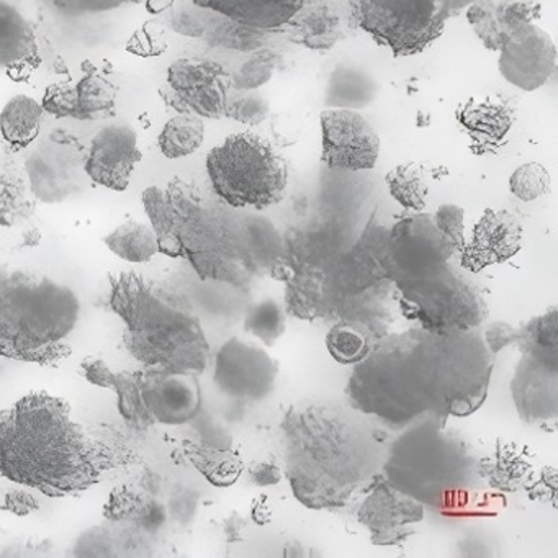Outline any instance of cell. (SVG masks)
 Returning a JSON list of instances; mask_svg holds the SVG:
<instances>
[{
	"label": "cell",
	"mask_w": 558,
	"mask_h": 558,
	"mask_svg": "<svg viewBox=\"0 0 558 558\" xmlns=\"http://www.w3.org/2000/svg\"><path fill=\"white\" fill-rule=\"evenodd\" d=\"M498 53L502 80L522 93L541 89L557 71V48L537 24L509 35Z\"/></svg>",
	"instance_id": "obj_15"
},
{
	"label": "cell",
	"mask_w": 558,
	"mask_h": 558,
	"mask_svg": "<svg viewBox=\"0 0 558 558\" xmlns=\"http://www.w3.org/2000/svg\"><path fill=\"white\" fill-rule=\"evenodd\" d=\"M280 427L286 476L306 508H344L381 469L377 430L352 407L303 401L289 408Z\"/></svg>",
	"instance_id": "obj_3"
},
{
	"label": "cell",
	"mask_w": 558,
	"mask_h": 558,
	"mask_svg": "<svg viewBox=\"0 0 558 558\" xmlns=\"http://www.w3.org/2000/svg\"><path fill=\"white\" fill-rule=\"evenodd\" d=\"M25 169L32 195L44 204H60L73 197L86 178V174L81 175L73 155L58 146L35 149Z\"/></svg>",
	"instance_id": "obj_21"
},
{
	"label": "cell",
	"mask_w": 558,
	"mask_h": 558,
	"mask_svg": "<svg viewBox=\"0 0 558 558\" xmlns=\"http://www.w3.org/2000/svg\"><path fill=\"white\" fill-rule=\"evenodd\" d=\"M269 32L228 21L214 32V44L227 50L257 51L266 47Z\"/></svg>",
	"instance_id": "obj_44"
},
{
	"label": "cell",
	"mask_w": 558,
	"mask_h": 558,
	"mask_svg": "<svg viewBox=\"0 0 558 558\" xmlns=\"http://www.w3.org/2000/svg\"><path fill=\"white\" fill-rule=\"evenodd\" d=\"M123 2H133V4H140V2H146V0H123Z\"/></svg>",
	"instance_id": "obj_56"
},
{
	"label": "cell",
	"mask_w": 558,
	"mask_h": 558,
	"mask_svg": "<svg viewBox=\"0 0 558 558\" xmlns=\"http://www.w3.org/2000/svg\"><path fill=\"white\" fill-rule=\"evenodd\" d=\"M142 159L136 130L129 123H110L94 136L84 159V174L100 187L125 192Z\"/></svg>",
	"instance_id": "obj_16"
},
{
	"label": "cell",
	"mask_w": 558,
	"mask_h": 558,
	"mask_svg": "<svg viewBox=\"0 0 558 558\" xmlns=\"http://www.w3.org/2000/svg\"><path fill=\"white\" fill-rule=\"evenodd\" d=\"M31 191V189H28ZM27 185L12 174H0V225H15L31 217L34 204L28 198Z\"/></svg>",
	"instance_id": "obj_37"
},
{
	"label": "cell",
	"mask_w": 558,
	"mask_h": 558,
	"mask_svg": "<svg viewBox=\"0 0 558 558\" xmlns=\"http://www.w3.org/2000/svg\"><path fill=\"white\" fill-rule=\"evenodd\" d=\"M215 195L240 210L263 211L282 201L289 165L270 140L244 132L228 136L207 156Z\"/></svg>",
	"instance_id": "obj_8"
},
{
	"label": "cell",
	"mask_w": 558,
	"mask_h": 558,
	"mask_svg": "<svg viewBox=\"0 0 558 558\" xmlns=\"http://www.w3.org/2000/svg\"><path fill=\"white\" fill-rule=\"evenodd\" d=\"M51 4L70 14H94V12L119 8L125 2L123 0H51Z\"/></svg>",
	"instance_id": "obj_52"
},
{
	"label": "cell",
	"mask_w": 558,
	"mask_h": 558,
	"mask_svg": "<svg viewBox=\"0 0 558 558\" xmlns=\"http://www.w3.org/2000/svg\"><path fill=\"white\" fill-rule=\"evenodd\" d=\"M41 102L27 94L11 97L0 110V135L15 149L34 145L44 126Z\"/></svg>",
	"instance_id": "obj_26"
},
{
	"label": "cell",
	"mask_w": 558,
	"mask_h": 558,
	"mask_svg": "<svg viewBox=\"0 0 558 558\" xmlns=\"http://www.w3.org/2000/svg\"><path fill=\"white\" fill-rule=\"evenodd\" d=\"M185 456L202 476L217 488H228L243 475L244 462L230 447L204 442L185 444Z\"/></svg>",
	"instance_id": "obj_27"
},
{
	"label": "cell",
	"mask_w": 558,
	"mask_h": 558,
	"mask_svg": "<svg viewBox=\"0 0 558 558\" xmlns=\"http://www.w3.org/2000/svg\"><path fill=\"white\" fill-rule=\"evenodd\" d=\"M151 515L162 519V509L155 502L145 501L142 495L129 486L117 488L106 505V518L110 521H126V519L148 521Z\"/></svg>",
	"instance_id": "obj_40"
},
{
	"label": "cell",
	"mask_w": 558,
	"mask_h": 558,
	"mask_svg": "<svg viewBox=\"0 0 558 558\" xmlns=\"http://www.w3.org/2000/svg\"><path fill=\"white\" fill-rule=\"evenodd\" d=\"M38 57V41L28 19L0 0V70L21 71Z\"/></svg>",
	"instance_id": "obj_25"
},
{
	"label": "cell",
	"mask_w": 558,
	"mask_h": 558,
	"mask_svg": "<svg viewBox=\"0 0 558 558\" xmlns=\"http://www.w3.org/2000/svg\"><path fill=\"white\" fill-rule=\"evenodd\" d=\"M456 9L457 0H351L357 27L397 58L426 51Z\"/></svg>",
	"instance_id": "obj_10"
},
{
	"label": "cell",
	"mask_w": 558,
	"mask_h": 558,
	"mask_svg": "<svg viewBox=\"0 0 558 558\" xmlns=\"http://www.w3.org/2000/svg\"><path fill=\"white\" fill-rule=\"evenodd\" d=\"M41 107L54 117H76V94L66 84L51 86L45 94Z\"/></svg>",
	"instance_id": "obj_47"
},
{
	"label": "cell",
	"mask_w": 558,
	"mask_h": 558,
	"mask_svg": "<svg viewBox=\"0 0 558 558\" xmlns=\"http://www.w3.org/2000/svg\"><path fill=\"white\" fill-rule=\"evenodd\" d=\"M511 391L515 410L525 423H554L558 414V364L522 355Z\"/></svg>",
	"instance_id": "obj_20"
},
{
	"label": "cell",
	"mask_w": 558,
	"mask_h": 558,
	"mask_svg": "<svg viewBox=\"0 0 558 558\" xmlns=\"http://www.w3.org/2000/svg\"><path fill=\"white\" fill-rule=\"evenodd\" d=\"M279 365L259 345L230 339L215 361V384L238 400L260 401L272 395Z\"/></svg>",
	"instance_id": "obj_14"
},
{
	"label": "cell",
	"mask_w": 558,
	"mask_h": 558,
	"mask_svg": "<svg viewBox=\"0 0 558 558\" xmlns=\"http://www.w3.org/2000/svg\"><path fill=\"white\" fill-rule=\"evenodd\" d=\"M246 529V521H244L243 515L238 511L231 512L230 518L225 522V535H227V541L231 542H240L243 541V532Z\"/></svg>",
	"instance_id": "obj_55"
},
{
	"label": "cell",
	"mask_w": 558,
	"mask_h": 558,
	"mask_svg": "<svg viewBox=\"0 0 558 558\" xmlns=\"http://www.w3.org/2000/svg\"><path fill=\"white\" fill-rule=\"evenodd\" d=\"M104 466L99 446L63 398L34 391L0 411V473L9 482L63 498L97 485Z\"/></svg>",
	"instance_id": "obj_4"
},
{
	"label": "cell",
	"mask_w": 558,
	"mask_h": 558,
	"mask_svg": "<svg viewBox=\"0 0 558 558\" xmlns=\"http://www.w3.org/2000/svg\"><path fill=\"white\" fill-rule=\"evenodd\" d=\"M322 161L338 171H371L380 158L377 132L357 110L326 109L319 116Z\"/></svg>",
	"instance_id": "obj_13"
},
{
	"label": "cell",
	"mask_w": 558,
	"mask_h": 558,
	"mask_svg": "<svg viewBox=\"0 0 558 558\" xmlns=\"http://www.w3.org/2000/svg\"><path fill=\"white\" fill-rule=\"evenodd\" d=\"M250 476L251 482L256 486H276L282 482L283 473L277 463L260 460L250 466Z\"/></svg>",
	"instance_id": "obj_53"
},
{
	"label": "cell",
	"mask_w": 558,
	"mask_h": 558,
	"mask_svg": "<svg viewBox=\"0 0 558 558\" xmlns=\"http://www.w3.org/2000/svg\"><path fill=\"white\" fill-rule=\"evenodd\" d=\"M473 447L446 423L423 421L403 429L385 449V478L424 506H442L480 480Z\"/></svg>",
	"instance_id": "obj_7"
},
{
	"label": "cell",
	"mask_w": 558,
	"mask_h": 558,
	"mask_svg": "<svg viewBox=\"0 0 558 558\" xmlns=\"http://www.w3.org/2000/svg\"><path fill=\"white\" fill-rule=\"evenodd\" d=\"M495 355L478 331L436 332L411 328L375 342L355 364L349 407L403 430L423 421L475 413L488 397Z\"/></svg>",
	"instance_id": "obj_1"
},
{
	"label": "cell",
	"mask_w": 558,
	"mask_h": 558,
	"mask_svg": "<svg viewBox=\"0 0 558 558\" xmlns=\"http://www.w3.org/2000/svg\"><path fill=\"white\" fill-rule=\"evenodd\" d=\"M395 286L401 313L417 328L436 332L475 331L488 318L478 283L450 263Z\"/></svg>",
	"instance_id": "obj_9"
},
{
	"label": "cell",
	"mask_w": 558,
	"mask_h": 558,
	"mask_svg": "<svg viewBox=\"0 0 558 558\" xmlns=\"http://www.w3.org/2000/svg\"><path fill=\"white\" fill-rule=\"evenodd\" d=\"M388 192L398 205L408 211H423L429 195V179L424 166L407 162L385 175Z\"/></svg>",
	"instance_id": "obj_33"
},
{
	"label": "cell",
	"mask_w": 558,
	"mask_h": 558,
	"mask_svg": "<svg viewBox=\"0 0 558 558\" xmlns=\"http://www.w3.org/2000/svg\"><path fill=\"white\" fill-rule=\"evenodd\" d=\"M205 123L201 117L178 113L162 126L158 148L168 159H182L194 155L204 145Z\"/></svg>",
	"instance_id": "obj_31"
},
{
	"label": "cell",
	"mask_w": 558,
	"mask_h": 558,
	"mask_svg": "<svg viewBox=\"0 0 558 558\" xmlns=\"http://www.w3.org/2000/svg\"><path fill=\"white\" fill-rule=\"evenodd\" d=\"M542 8L537 0H501L496 2V17L506 38L541 19Z\"/></svg>",
	"instance_id": "obj_45"
},
{
	"label": "cell",
	"mask_w": 558,
	"mask_h": 558,
	"mask_svg": "<svg viewBox=\"0 0 558 558\" xmlns=\"http://www.w3.org/2000/svg\"><path fill=\"white\" fill-rule=\"evenodd\" d=\"M244 329L266 345H272L286 332V313L274 300L257 303L244 319Z\"/></svg>",
	"instance_id": "obj_39"
},
{
	"label": "cell",
	"mask_w": 558,
	"mask_h": 558,
	"mask_svg": "<svg viewBox=\"0 0 558 558\" xmlns=\"http://www.w3.org/2000/svg\"><path fill=\"white\" fill-rule=\"evenodd\" d=\"M522 225L506 210H485L473 228L472 241L460 251V263L469 272L502 264L514 257L522 246Z\"/></svg>",
	"instance_id": "obj_19"
},
{
	"label": "cell",
	"mask_w": 558,
	"mask_h": 558,
	"mask_svg": "<svg viewBox=\"0 0 558 558\" xmlns=\"http://www.w3.org/2000/svg\"><path fill=\"white\" fill-rule=\"evenodd\" d=\"M378 339L380 335L375 332V326L339 319L326 335V349L338 364L355 365L367 357Z\"/></svg>",
	"instance_id": "obj_28"
},
{
	"label": "cell",
	"mask_w": 558,
	"mask_h": 558,
	"mask_svg": "<svg viewBox=\"0 0 558 558\" xmlns=\"http://www.w3.org/2000/svg\"><path fill=\"white\" fill-rule=\"evenodd\" d=\"M81 375L94 387L107 388V390H113L116 387L117 372H113L106 361L94 355L81 362Z\"/></svg>",
	"instance_id": "obj_48"
},
{
	"label": "cell",
	"mask_w": 558,
	"mask_h": 558,
	"mask_svg": "<svg viewBox=\"0 0 558 558\" xmlns=\"http://www.w3.org/2000/svg\"><path fill=\"white\" fill-rule=\"evenodd\" d=\"M466 22L486 50H501L506 35L496 17V0H472L466 9Z\"/></svg>",
	"instance_id": "obj_38"
},
{
	"label": "cell",
	"mask_w": 558,
	"mask_h": 558,
	"mask_svg": "<svg viewBox=\"0 0 558 558\" xmlns=\"http://www.w3.org/2000/svg\"><path fill=\"white\" fill-rule=\"evenodd\" d=\"M168 90L169 102L179 113L220 120L231 93V76L217 61L181 58L169 66Z\"/></svg>",
	"instance_id": "obj_12"
},
{
	"label": "cell",
	"mask_w": 558,
	"mask_h": 558,
	"mask_svg": "<svg viewBox=\"0 0 558 558\" xmlns=\"http://www.w3.org/2000/svg\"><path fill=\"white\" fill-rule=\"evenodd\" d=\"M270 116V106L260 94L254 90H236L228 96L225 117L241 123V125L256 126L266 122Z\"/></svg>",
	"instance_id": "obj_43"
},
{
	"label": "cell",
	"mask_w": 558,
	"mask_h": 558,
	"mask_svg": "<svg viewBox=\"0 0 558 558\" xmlns=\"http://www.w3.org/2000/svg\"><path fill=\"white\" fill-rule=\"evenodd\" d=\"M305 0H194L201 9L259 31L287 27Z\"/></svg>",
	"instance_id": "obj_22"
},
{
	"label": "cell",
	"mask_w": 558,
	"mask_h": 558,
	"mask_svg": "<svg viewBox=\"0 0 558 558\" xmlns=\"http://www.w3.org/2000/svg\"><path fill=\"white\" fill-rule=\"evenodd\" d=\"M518 335L519 329L514 328V326L505 322H496L486 328L485 335H483V341H485L486 348H488V351L492 352L493 355H498L502 349L515 344Z\"/></svg>",
	"instance_id": "obj_51"
},
{
	"label": "cell",
	"mask_w": 558,
	"mask_h": 558,
	"mask_svg": "<svg viewBox=\"0 0 558 558\" xmlns=\"http://www.w3.org/2000/svg\"><path fill=\"white\" fill-rule=\"evenodd\" d=\"M76 119L89 120L116 107L119 89L100 74H89L74 86Z\"/></svg>",
	"instance_id": "obj_35"
},
{
	"label": "cell",
	"mask_w": 558,
	"mask_h": 558,
	"mask_svg": "<svg viewBox=\"0 0 558 558\" xmlns=\"http://www.w3.org/2000/svg\"><path fill=\"white\" fill-rule=\"evenodd\" d=\"M377 84L357 68L341 66L329 77L326 89L328 109L357 110L375 99Z\"/></svg>",
	"instance_id": "obj_30"
},
{
	"label": "cell",
	"mask_w": 558,
	"mask_h": 558,
	"mask_svg": "<svg viewBox=\"0 0 558 558\" xmlns=\"http://www.w3.org/2000/svg\"><path fill=\"white\" fill-rule=\"evenodd\" d=\"M143 207L159 253L189 260L204 280L243 287L282 256L283 238L272 221L221 201L211 204L181 179L146 189Z\"/></svg>",
	"instance_id": "obj_2"
},
{
	"label": "cell",
	"mask_w": 558,
	"mask_h": 558,
	"mask_svg": "<svg viewBox=\"0 0 558 558\" xmlns=\"http://www.w3.org/2000/svg\"><path fill=\"white\" fill-rule=\"evenodd\" d=\"M287 27L296 45L313 51L331 50L345 38L341 14L326 0H305Z\"/></svg>",
	"instance_id": "obj_24"
},
{
	"label": "cell",
	"mask_w": 558,
	"mask_h": 558,
	"mask_svg": "<svg viewBox=\"0 0 558 558\" xmlns=\"http://www.w3.org/2000/svg\"><path fill=\"white\" fill-rule=\"evenodd\" d=\"M107 250L130 264H146L159 254L158 236L151 225L130 220L107 234Z\"/></svg>",
	"instance_id": "obj_29"
},
{
	"label": "cell",
	"mask_w": 558,
	"mask_h": 558,
	"mask_svg": "<svg viewBox=\"0 0 558 558\" xmlns=\"http://www.w3.org/2000/svg\"><path fill=\"white\" fill-rule=\"evenodd\" d=\"M385 254L388 277L397 283L424 276L450 263L456 250L437 230L433 217L411 211L387 230Z\"/></svg>",
	"instance_id": "obj_11"
},
{
	"label": "cell",
	"mask_w": 558,
	"mask_h": 558,
	"mask_svg": "<svg viewBox=\"0 0 558 558\" xmlns=\"http://www.w3.org/2000/svg\"><path fill=\"white\" fill-rule=\"evenodd\" d=\"M437 230L452 244L456 254L465 247V210L456 204H444L433 217Z\"/></svg>",
	"instance_id": "obj_46"
},
{
	"label": "cell",
	"mask_w": 558,
	"mask_h": 558,
	"mask_svg": "<svg viewBox=\"0 0 558 558\" xmlns=\"http://www.w3.org/2000/svg\"><path fill=\"white\" fill-rule=\"evenodd\" d=\"M478 473L480 480L492 488L518 492L527 488L534 478V457L527 446L499 439L493 452L480 459Z\"/></svg>",
	"instance_id": "obj_23"
},
{
	"label": "cell",
	"mask_w": 558,
	"mask_h": 558,
	"mask_svg": "<svg viewBox=\"0 0 558 558\" xmlns=\"http://www.w3.org/2000/svg\"><path fill=\"white\" fill-rule=\"evenodd\" d=\"M423 502L400 492L385 480L374 486L359 508L357 519L371 534V542L381 547L403 544L424 521Z\"/></svg>",
	"instance_id": "obj_17"
},
{
	"label": "cell",
	"mask_w": 558,
	"mask_h": 558,
	"mask_svg": "<svg viewBox=\"0 0 558 558\" xmlns=\"http://www.w3.org/2000/svg\"><path fill=\"white\" fill-rule=\"evenodd\" d=\"M515 344L527 357L558 364V310L551 306L544 315L529 319L519 329Z\"/></svg>",
	"instance_id": "obj_32"
},
{
	"label": "cell",
	"mask_w": 558,
	"mask_h": 558,
	"mask_svg": "<svg viewBox=\"0 0 558 558\" xmlns=\"http://www.w3.org/2000/svg\"><path fill=\"white\" fill-rule=\"evenodd\" d=\"M0 509L15 515H28L40 509V501L31 488H14L0 496Z\"/></svg>",
	"instance_id": "obj_49"
},
{
	"label": "cell",
	"mask_w": 558,
	"mask_h": 558,
	"mask_svg": "<svg viewBox=\"0 0 558 558\" xmlns=\"http://www.w3.org/2000/svg\"><path fill=\"white\" fill-rule=\"evenodd\" d=\"M146 426H181L201 411L202 391L197 375L178 372L138 371Z\"/></svg>",
	"instance_id": "obj_18"
},
{
	"label": "cell",
	"mask_w": 558,
	"mask_h": 558,
	"mask_svg": "<svg viewBox=\"0 0 558 558\" xmlns=\"http://www.w3.org/2000/svg\"><path fill=\"white\" fill-rule=\"evenodd\" d=\"M551 179L545 166L525 162L509 178V191L522 202H534L550 192Z\"/></svg>",
	"instance_id": "obj_41"
},
{
	"label": "cell",
	"mask_w": 558,
	"mask_h": 558,
	"mask_svg": "<svg viewBox=\"0 0 558 558\" xmlns=\"http://www.w3.org/2000/svg\"><path fill=\"white\" fill-rule=\"evenodd\" d=\"M280 66V57L269 48L253 51L241 64L240 70L231 76V89L257 90L266 86Z\"/></svg>",
	"instance_id": "obj_36"
},
{
	"label": "cell",
	"mask_w": 558,
	"mask_h": 558,
	"mask_svg": "<svg viewBox=\"0 0 558 558\" xmlns=\"http://www.w3.org/2000/svg\"><path fill=\"white\" fill-rule=\"evenodd\" d=\"M525 489L531 499L557 505V470L554 466L542 470L538 475H534Z\"/></svg>",
	"instance_id": "obj_50"
},
{
	"label": "cell",
	"mask_w": 558,
	"mask_h": 558,
	"mask_svg": "<svg viewBox=\"0 0 558 558\" xmlns=\"http://www.w3.org/2000/svg\"><path fill=\"white\" fill-rule=\"evenodd\" d=\"M109 305L122 319L126 351L145 368L198 375L210 361L201 319L171 290L136 272L110 277Z\"/></svg>",
	"instance_id": "obj_5"
},
{
	"label": "cell",
	"mask_w": 558,
	"mask_h": 558,
	"mask_svg": "<svg viewBox=\"0 0 558 558\" xmlns=\"http://www.w3.org/2000/svg\"><path fill=\"white\" fill-rule=\"evenodd\" d=\"M81 300L66 283L0 266V357L53 367L70 355Z\"/></svg>",
	"instance_id": "obj_6"
},
{
	"label": "cell",
	"mask_w": 558,
	"mask_h": 558,
	"mask_svg": "<svg viewBox=\"0 0 558 558\" xmlns=\"http://www.w3.org/2000/svg\"><path fill=\"white\" fill-rule=\"evenodd\" d=\"M459 120L465 130H469L472 138L478 140L482 145L502 140L508 135L512 125V117L508 107L495 106L492 102L478 104V106H466L459 110Z\"/></svg>",
	"instance_id": "obj_34"
},
{
	"label": "cell",
	"mask_w": 558,
	"mask_h": 558,
	"mask_svg": "<svg viewBox=\"0 0 558 558\" xmlns=\"http://www.w3.org/2000/svg\"><path fill=\"white\" fill-rule=\"evenodd\" d=\"M251 518L257 525H267L272 521V509H270L269 498L266 495L257 496L251 505Z\"/></svg>",
	"instance_id": "obj_54"
},
{
	"label": "cell",
	"mask_w": 558,
	"mask_h": 558,
	"mask_svg": "<svg viewBox=\"0 0 558 558\" xmlns=\"http://www.w3.org/2000/svg\"><path fill=\"white\" fill-rule=\"evenodd\" d=\"M113 390H116L119 413L122 414L123 420L132 426L145 427V408H143L138 372H120V374H117Z\"/></svg>",
	"instance_id": "obj_42"
}]
</instances>
